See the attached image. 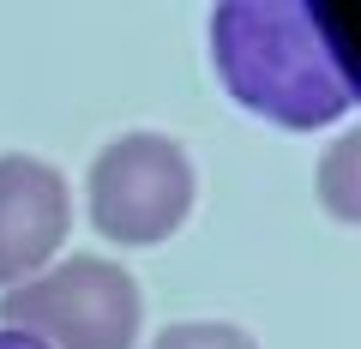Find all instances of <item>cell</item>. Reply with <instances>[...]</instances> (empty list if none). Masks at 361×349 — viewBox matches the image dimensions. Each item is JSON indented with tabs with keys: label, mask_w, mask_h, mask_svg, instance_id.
I'll return each instance as SVG.
<instances>
[{
	"label": "cell",
	"mask_w": 361,
	"mask_h": 349,
	"mask_svg": "<svg viewBox=\"0 0 361 349\" xmlns=\"http://www.w3.org/2000/svg\"><path fill=\"white\" fill-rule=\"evenodd\" d=\"M211 66L223 91L277 127H331L349 115L355 85L343 61V13L307 0H229L211 13Z\"/></svg>",
	"instance_id": "obj_1"
},
{
	"label": "cell",
	"mask_w": 361,
	"mask_h": 349,
	"mask_svg": "<svg viewBox=\"0 0 361 349\" xmlns=\"http://www.w3.org/2000/svg\"><path fill=\"white\" fill-rule=\"evenodd\" d=\"M139 319V283L103 253H73L0 295V325L49 349H133Z\"/></svg>",
	"instance_id": "obj_2"
},
{
	"label": "cell",
	"mask_w": 361,
	"mask_h": 349,
	"mask_svg": "<svg viewBox=\"0 0 361 349\" xmlns=\"http://www.w3.org/2000/svg\"><path fill=\"white\" fill-rule=\"evenodd\" d=\"M90 223L121 247H157L193 211V163L169 133H121L90 163Z\"/></svg>",
	"instance_id": "obj_3"
},
{
	"label": "cell",
	"mask_w": 361,
	"mask_h": 349,
	"mask_svg": "<svg viewBox=\"0 0 361 349\" xmlns=\"http://www.w3.org/2000/svg\"><path fill=\"white\" fill-rule=\"evenodd\" d=\"M73 199L61 169L42 157H0V289H18L61 253Z\"/></svg>",
	"instance_id": "obj_4"
},
{
	"label": "cell",
	"mask_w": 361,
	"mask_h": 349,
	"mask_svg": "<svg viewBox=\"0 0 361 349\" xmlns=\"http://www.w3.org/2000/svg\"><path fill=\"white\" fill-rule=\"evenodd\" d=\"M151 349H253V337L223 319H180V325H163L151 337Z\"/></svg>",
	"instance_id": "obj_5"
},
{
	"label": "cell",
	"mask_w": 361,
	"mask_h": 349,
	"mask_svg": "<svg viewBox=\"0 0 361 349\" xmlns=\"http://www.w3.org/2000/svg\"><path fill=\"white\" fill-rule=\"evenodd\" d=\"M355 145L361 139H343L331 151V163H325V199H331L337 217H355V187H349V169H355Z\"/></svg>",
	"instance_id": "obj_6"
},
{
	"label": "cell",
	"mask_w": 361,
	"mask_h": 349,
	"mask_svg": "<svg viewBox=\"0 0 361 349\" xmlns=\"http://www.w3.org/2000/svg\"><path fill=\"white\" fill-rule=\"evenodd\" d=\"M0 349H49V343H37V337H25V331H6V325H0Z\"/></svg>",
	"instance_id": "obj_7"
}]
</instances>
